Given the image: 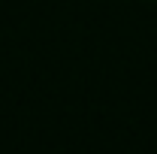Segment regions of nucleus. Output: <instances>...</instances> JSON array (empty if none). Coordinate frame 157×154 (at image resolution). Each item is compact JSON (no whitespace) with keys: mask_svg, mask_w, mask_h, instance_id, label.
<instances>
[]
</instances>
